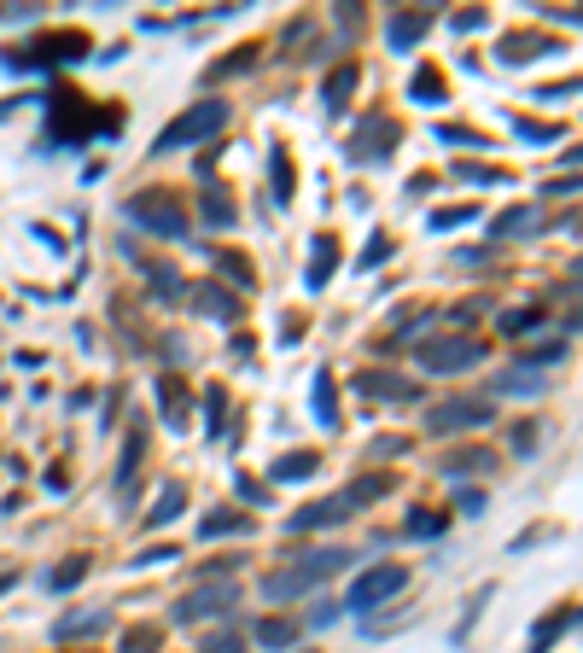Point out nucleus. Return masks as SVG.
<instances>
[{
  "instance_id": "56",
  "label": "nucleus",
  "mask_w": 583,
  "mask_h": 653,
  "mask_svg": "<svg viewBox=\"0 0 583 653\" xmlns=\"http://www.w3.org/2000/svg\"><path fill=\"white\" fill-rule=\"evenodd\" d=\"M298 653H315V648H298Z\"/></svg>"
},
{
  "instance_id": "25",
  "label": "nucleus",
  "mask_w": 583,
  "mask_h": 653,
  "mask_svg": "<svg viewBox=\"0 0 583 653\" xmlns=\"http://www.w3.org/2000/svg\"><path fill=\"white\" fill-rule=\"evenodd\" d=\"M228 531L240 537V531H251V519H245L240 508H210V514L199 519V537H228Z\"/></svg>"
},
{
  "instance_id": "50",
  "label": "nucleus",
  "mask_w": 583,
  "mask_h": 653,
  "mask_svg": "<svg viewBox=\"0 0 583 653\" xmlns=\"http://www.w3.org/2000/svg\"><path fill=\"white\" fill-rule=\"evenodd\" d=\"M339 619V601H315V613H309V624H333Z\"/></svg>"
},
{
  "instance_id": "9",
  "label": "nucleus",
  "mask_w": 583,
  "mask_h": 653,
  "mask_svg": "<svg viewBox=\"0 0 583 653\" xmlns=\"http://www.w3.org/2000/svg\"><path fill=\"white\" fill-rule=\"evenodd\" d=\"M53 111H59V123L47 129V146H70L76 135L94 129V111H82V94H53Z\"/></svg>"
},
{
  "instance_id": "7",
  "label": "nucleus",
  "mask_w": 583,
  "mask_h": 653,
  "mask_svg": "<svg viewBox=\"0 0 583 653\" xmlns=\"http://www.w3.org/2000/svg\"><path fill=\"white\" fill-rule=\"evenodd\" d=\"M409 589V566H368L356 584H350V613H368V607H385L391 595H403Z\"/></svg>"
},
{
  "instance_id": "6",
  "label": "nucleus",
  "mask_w": 583,
  "mask_h": 653,
  "mask_svg": "<svg viewBox=\"0 0 583 653\" xmlns=\"http://www.w3.org/2000/svg\"><path fill=\"white\" fill-rule=\"evenodd\" d=\"M490 397H444V403H432L426 409V432H438V438H449V432H473V426H490Z\"/></svg>"
},
{
  "instance_id": "12",
  "label": "nucleus",
  "mask_w": 583,
  "mask_h": 653,
  "mask_svg": "<svg viewBox=\"0 0 583 653\" xmlns=\"http://www.w3.org/2000/svg\"><path fill=\"white\" fill-rule=\"evenodd\" d=\"M344 514H350V502H344V496H327V502L298 508V514L286 519V531H292V537H304V531H327V525H339Z\"/></svg>"
},
{
  "instance_id": "51",
  "label": "nucleus",
  "mask_w": 583,
  "mask_h": 653,
  "mask_svg": "<svg viewBox=\"0 0 583 653\" xmlns=\"http://www.w3.org/2000/svg\"><path fill=\"white\" fill-rule=\"evenodd\" d=\"M455 30L467 35V30H484V12H455Z\"/></svg>"
},
{
  "instance_id": "52",
  "label": "nucleus",
  "mask_w": 583,
  "mask_h": 653,
  "mask_svg": "<svg viewBox=\"0 0 583 653\" xmlns=\"http://www.w3.org/2000/svg\"><path fill=\"white\" fill-rule=\"evenodd\" d=\"M240 496H245V502H269V490H263L257 479H240Z\"/></svg>"
},
{
  "instance_id": "8",
  "label": "nucleus",
  "mask_w": 583,
  "mask_h": 653,
  "mask_svg": "<svg viewBox=\"0 0 583 653\" xmlns=\"http://www.w3.org/2000/svg\"><path fill=\"white\" fill-rule=\"evenodd\" d=\"M391 146H397V123H391V117H368V123L350 135L344 158H350V164H385Z\"/></svg>"
},
{
  "instance_id": "34",
  "label": "nucleus",
  "mask_w": 583,
  "mask_h": 653,
  "mask_svg": "<svg viewBox=\"0 0 583 653\" xmlns=\"http://www.w3.org/2000/svg\"><path fill=\"white\" fill-rule=\"evenodd\" d=\"M385 490H391V473H368V479H356L350 490H344V502L362 508V502H374V496H385Z\"/></svg>"
},
{
  "instance_id": "19",
  "label": "nucleus",
  "mask_w": 583,
  "mask_h": 653,
  "mask_svg": "<svg viewBox=\"0 0 583 653\" xmlns=\"http://www.w3.org/2000/svg\"><path fill=\"white\" fill-rule=\"evenodd\" d=\"M444 473H449V479H479V473H496V449H484V444L455 449V455L444 461Z\"/></svg>"
},
{
  "instance_id": "27",
  "label": "nucleus",
  "mask_w": 583,
  "mask_h": 653,
  "mask_svg": "<svg viewBox=\"0 0 583 653\" xmlns=\"http://www.w3.org/2000/svg\"><path fill=\"white\" fill-rule=\"evenodd\" d=\"M82 578H88V560H82V554H70V560H59V566L47 572V589H53V595H70Z\"/></svg>"
},
{
  "instance_id": "37",
  "label": "nucleus",
  "mask_w": 583,
  "mask_h": 653,
  "mask_svg": "<svg viewBox=\"0 0 583 653\" xmlns=\"http://www.w3.org/2000/svg\"><path fill=\"white\" fill-rule=\"evenodd\" d=\"M269 175H275V199L286 205V199H292V187H298V170H292V158H286V152H275V158H269Z\"/></svg>"
},
{
  "instance_id": "31",
  "label": "nucleus",
  "mask_w": 583,
  "mask_h": 653,
  "mask_svg": "<svg viewBox=\"0 0 583 653\" xmlns=\"http://www.w3.org/2000/svg\"><path fill=\"white\" fill-rule=\"evenodd\" d=\"M409 94L420 105H444V76H438L432 65H420V70H414V82H409Z\"/></svg>"
},
{
  "instance_id": "20",
  "label": "nucleus",
  "mask_w": 583,
  "mask_h": 653,
  "mask_svg": "<svg viewBox=\"0 0 583 653\" xmlns=\"http://www.w3.org/2000/svg\"><path fill=\"white\" fill-rule=\"evenodd\" d=\"M333 269H339V245H333V234H315V257H309V269H304V286L321 292L333 280Z\"/></svg>"
},
{
  "instance_id": "22",
  "label": "nucleus",
  "mask_w": 583,
  "mask_h": 653,
  "mask_svg": "<svg viewBox=\"0 0 583 653\" xmlns=\"http://www.w3.org/2000/svg\"><path fill=\"white\" fill-rule=\"evenodd\" d=\"M543 216H537V205H514L502 210V216H490V240H514V234H531Z\"/></svg>"
},
{
  "instance_id": "15",
  "label": "nucleus",
  "mask_w": 583,
  "mask_h": 653,
  "mask_svg": "<svg viewBox=\"0 0 583 653\" xmlns=\"http://www.w3.org/2000/svg\"><path fill=\"white\" fill-rule=\"evenodd\" d=\"M187 304H193L199 315H216V321H234V315H240L234 292H228V286H216V280H199V286L187 292Z\"/></svg>"
},
{
  "instance_id": "5",
  "label": "nucleus",
  "mask_w": 583,
  "mask_h": 653,
  "mask_svg": "<svg viewBox=\"0 0 583 653\" xmlns=\"http://www.w3.org/2000/svg\"><path fill=\"white\" fill-rule=\"evenodd\" d=\"M222 613H240V584L222 578V584H193L181 601H175V619L193 624V619H222Z\"/></svg>"
},
{
  "instance_id": "35",
  "label": "nucleus",
  "mask_w": 583,
  "mask_h": 653,
  "mask_svg": "<svg viewBox=\"0 0 583 653\" xmlns=\"http://www.w3.org/2000/svg\"><path fill=\"white\" fill-rule=\"evenodd\" d=\"M146 280H152V298H181V275H175L170 263H140Z\"/></svg>"
},
{
  "instance_id": "2",
  "label": "nucleus",
  "mask_w": 583,
  "mask_h": 653,
  "mask_svg": "<svg viewBox=\"0 0 583 653\" xmlns=\"http://www.w3.org/2000/svg\"><path fill=\"white\" fill-rule=\"evenodd\" d=\"M123 210H129V222L152 228L158 240H187V205H181L175 187H146V193H135Z\"/></svg>"
},
{
  "instance_id": "10",
  "label": "nucleus",
  "mask_w": 583,
  "mask_h": 653,
  "mask_svg": "<svg viewBox=\"0 0 583 653\" xmlns=\"http://www.w3.org/2000/svg\"><path fill=\"white\" fill-rule=\"evenodd\" d=\"M543 53H560L543 30H508L502 35V47H496L502 65H531V59H543Z\"/></svg>"
},
{
  "instance_id": "38",
  "label": "nucleus",
  "mask_w": 583,
  "mask_h": 653,
  "mask_svg": "<svg viewBox=\"0 0 583 653\" xmlns=\"http://www.w3.org/2000/svg\"><path fill=\"white\" fill-rule=\"evenodd\" d=\"M444 525H449L444 514H432V508H414L403 531H409V537H444Z\"/></svg>"
},
{
  "instance_id": "26",
  "label": "nucleus",
  "mask_w": 583,
  "mask_h": 653,
  "mask_svg": "<svg viewBox=\"0 0 583 653\" xmlns=\"http://www.w3.org/2000/svg\"><path fill=\"white\" fill-rule=\"evenodd\" d=\"M309 403H315V420H321L327 432L339 426V391H333V374H315V397H309Z\"/></svg>"
},
{
  "instance_id": "17",
  "label": "nucleus",
  "mask_w": 583,
  "mask_h": 653,
  "mask_svg": "<svg viewBox=\"0 0 583 653\" xmlns=\"http://www.w3.org/2000/svg\"><path fill=\"white\" fill-rule=\"evenodd\" d=\"M321 473V455L315 449H286V455H275V467H269V479L275 484H304Z\"/></svg>"
},
{
  "instance_id": "23",
  "label": "nucleus",
  "mask_w": 583,
  "mask_h": 653,
  "mask_svg": "<svg viewBox=\"0 0 583 653\" xmlns=\"http://www.w3.org/2000/svg\"><path fill=\"white\" fill-rule=\"evenodd\" d=\"M572 624H578V607H560V613H549V619L531 630V648H525V653H549L554 642H560V636L572 630Z\"/></svg>"
},
{
  "instance_id": "49",
  "label": "nucleus",
  "mask_w": 583,
  "mask_h": 653,
  "mask_svg": "<svg viewBox=\"0 0 583 653\" xmlns=\"http://www.w3.org/2000/svg\"><path fill=\"white\" fill-rule=\"evenodd\" d=\"M572 94H578V76L560 82V88H537V100H572Z\"/></svg>"
},
{
  "instance_id": "11",
  "label": "nucleus",
  "mask_w": 583,
  "mask_h": 653,
  "mask_svg": "<svg viewBox=\"0 0 583 653\" xmlns=\"http://www.w3.org/2000/svg\"><path fill=\"white\" fill-rule=\"evenodd\" d=\"M158 409H164V420H170L175 432H187V420H193V391H187L181 374H158Z\"/></svg>"
},
{
  "instance_id": "1",
  "label": "nucleus",
  "mask_w": 583,
  "mask_h": 653,
  "mask_svg": "<svg viewBox=\"0 0 583 653\" xmlns=\"http://www.w3.org/2000/svg\"><path fill=\"white\" fill-rule=\"evenodd\" d=\"M350 560H356V554L339 549V543H333V549H309V554H298V566H286V572H269V578H263V595H269V601H298L304 589L327 584L333 572H344Z\"/></svg>"
},
{
  "instance_id": "47",
  "label": "nucleus",
  "mask_w": 583,
  "mask_h": 653,
  "mask_svg": "<svg viewBox=\"0 0 583 653\" xmlns=\"http://www.w3.org/2000/svg\"><path fill=\"white\" fill-rule=\"evenodd\" d=\"M175 554H181L175 543H158V549H140V554H135V566H164V560H175Z\"/></svg>"
},
{
  "instance_id": "54",
  "label": "nucleus",
  "mask_w": 583,
  "mask_h": 653,
  "mask_svg": "<svg viewBox=\"0 0 583 653\" xmlns=\"http://www.w3.org/2000/svg\"><path fill=\"white\" fill-rule=\"evenodd\" d=\"M12 584H18V572H0V595H6Z\"/></svg>"
},
{
  "instance_id": "29",
  "label": "nucleus",
  "mask_w": 583,
  "mask_h": 653,
  "mask_svg": "<svg viewBox=\"0 0 583 653\" xmlns=\"http://www.w3.org/2000/svg\"><path fill=\"white\" fill-rule=\"evenodd\" d=\"M257 642H263V648H292V642H298V619H263L257 624Z\"/></svg>"
},
{
  "instance_id": "33",
  "label": "nucleus",
  "mask_w": 583,
  "mask_h": 653,
  "mask_svg": "<svg viewBox=\"0 0 583 653\" xmlns=\"http://www.w3.org/2000/svg\"><path fill=\"white\" fill-rule=\"evenodd\" d=\"M467 222H479V205H473V199H467V205H444V210H432V234L467 228Z\"/></svg>"
},
{
  "instance_id": "46",
  "label": "nucleus",
  "mask_w": 583,
  "mask_h": 653,
  "mask_svg": "<svg viewBox=\"0 0 583 653\" xmlns=\"http://www.w3.org/2000/svg\"><path fill=\"white\" fill-rule=\"evenodd\" d=\"M385 257H391V240H374L368 251H362V257H356V269H362V275H374V269L385 263Z\"/></svg>"
},
{
  "instance_id": "53",
  "label": "nucleus",
  "mask_w": 583,
  "mask_h": 653,
  "mask_svg": "<svg viewBox=\"0 0 583 653\" xmlns=\"http://www.w3.org/2000/svg\"><path fill=\"white\" fill-rule=\"evenodd\" d=\"M461 514H484V496H479V490H461Z\"/></svg>"
},
{
  "instance_id": "40",
  "label": "nucleus",
  "mask_w": 583,
  "mask_h": 653,
  "mask_svg": "<svg viewBox=\"0 0 583 653\" xmlns=\"http://www.w3.org/2000/svg\"><path fill=\"white\" fill-rule=\"evenodd\" d=\"M205 222L210 228H234V205H228V199H222V193H205Z\"/></svg>"
},
{
  "instance_id": "30",
  "label": "nucleus",
  "mask_w": 583,
  "mask_h": 653,
  "mask_svg": "<svg viewBox=\"0 0 583 653\" xmlns=\"http://www.w3.org/2000/svg\"><path fill=\"white\" fill-rule=\"evenodd\" d=\"M140 455H146V438H129V444H123V461H117V496H123V502H129V484H135V467H140Z\"/></svg>"
},
{
  "instance_id": "39",
  "label": "nucleus",
  "mask_w": 583,
  "mask_h": 653,
  "mask_svg": "<svg viewBox=\"0 0 583 653\" xmlns=\"http://www.w3.org/2000/svg\"><path fill=\"white\" fill-rule=\"evenodd\" d=\"M455 175H461V181H479V187H490V181H508V170H496V164H473V158H461V164H455Z\"/></svg>"
},
{
  "instance_id": "16",
  "label": "nucleus",
  "mask_w": 583,
  "mask_h": 653,
  "mask_svg": "<svg viewBox=\"0 0 583 653\" xmlns=\"http://www.w3.org/2000/svg\"><path fill=\"white\" fill-rule=\"evenodd\" d=\"M362 397H385V403H409L420 385H409V379H397V374H379V368H368V374H356L350 379Z\"/></svg>"
},
{
  "instance_id": "28",
  "label": "nucleus",
  "mask_w": 583,
  "mask_h": 653,
  "mask_svg": "<svg viewBox=\"0 0 583 653\" xmlns=\"http://www.w3.org/2000/svg\"><path fill=\"white\" fill-rule=\"evenodd\" d=\"M164 648V630L158 624H135V630H123V642H117V653H158Z\"/></svg>"
},
{
  "instance_id": "44",
  "label": "nucleus",
  "mask_w": 583,
  "mask_h": 653,
  "mask_svg": "<svg viewBox=\"0 0 583 653\" xmlns=\"http://www.w3.org/2000/svg\"><path fill=\"white\" fill-rule=\"evenodd\" d=\"M216 263L240 280V286H257V275H251V263H245V257H234V251H216Z\"/></svg>"
},
{
  "instance_id": "18",
  "label": "nucleus",
  "mask_w": 583,
  "mask_h": 653,
  "mask_svg": "<svg viewBox=\"0 0 583 653\" xmlns=\"http://www.w3.org/2000/svg\"><path fill=\"white\" fill-rule=\"evenodd\" d=\"M105 630H111V619H105L100 607L94 613L82 607V613H65V619L53 624V642H82V636H105Z\"/></svg>"
},
{
  "instance_id": "4",
  "label": "nucleus",
  "mask_w": 583,
  "mask_h": 653,
  "mask_svg": "<svg viewBox=\"0 0 583 653\" xmlns=\"http://www.w3.org/2000/svg\"><path fill=\"white\" fill-rule=\"evenodd\" d=\"M484 362V339H467V333H438V339L420 344V368L426 374H467Z\"/></svg>"
},
{
  "instance_id": "48",
  "label": "nucleus",
  "mask_w": 583,
  "mask_h": 653,
  "mask_svg": "<svg viewBox=\"0 0 583 653\" xmlns=\"http://www.w3.org/2000/svg\"><path fill=\"white\" fill-rule=\"evenodd\" d=\"M531 426H537V420H525V426L514 432V449H519V455H531V449H537V432H531Z\"/></svg>"
},
{
  "instance_id": "45",
  "label": "nucleus",
  "mask_w": 583,
  "mask_h": 653,
  "mask_svg": "<svg viewBox=\"0 0 583 653\" xmlns=\"http://www.w3.org/2000/svg\"><path fill=\"white\" fill-rule=\"evenodd\" d=\"M205 653H245V636L240 630H216V636L205 642Z\"/></svg>"
},
{
  "instance_id": "14",
  "label": "nucleus",
  "mask_w": 583,
  "mask_h": 653,
  "mask_svg": "<svg viewBox=\"0 0 583 653\" xmlns=\"http://www.w3.org/2000/svg\"><path fill=\"white\" fill-rule=\"evenodd\" d=\"M426 30H432V12H391V18H385V41H391V53H409Z\"/></svg>"
},
{
  "instance_id": "36",
  "label": "nucleus",
  "mask_w": 583,
  "mask_h": 653,
  "mask_svg": "<svg viewBox=\"0 0 583 653\" xmlns=\"http://www.w3.org/2000/svg\"><path fill=\"white\" fill-rule=\"evenodd\" d=\"M531 327H543V304H525V310H508V315H502V333H508V339L531 333Z\"/></svg>"
},
{
  "instance_id": "32",
  "label": "nucleus",
  "mask_w": 583,
  "mask_h": 653,
  "mask_svg": "<svg viewBox=\"0 0 583 653\" xmlns=\"http://www.w3.org/2000/svg\"><path fill=\"white\" fill-rule=\"evenodd\" d=\"M205 426H210V438H228V391L222 385L205 391Z\"/></svg>"
},
{
  "instance_id": "41",
  "label": "nucleus",
  "mask_w": 583,
  "mask_h": 653,
  "mask_svg": "<svg viewBox=\"0 0 583 653\" xmlns=\"http://www.w3.org/2000/svg\"><path fill=\"white\" fill-rule=\"evenodd\" d=\"M514 123V135L525 140H560V123H537V117H508Z\"/></svg>"
},
{
  "instance_id": "42",
  "label": "nucleus",
  "mask_w": 583,
  "mask_h": 653,
  "mask_svg": "<svg viewBox=\"0 0 583 653\" xmlns=\"http://www.w3.org/2000/svg\"><path fill=\"white\" fill-rule=\"evenodd\" d=\"M251 53H257V47H240V53H234V59H216V65L205 70L210 82H222V76H240L245 65H251Z\"/></svg>"
},
{
  "instance_id": "43",
  "label": "nucleus",
  "mask_w": 583,
  "mask_h": 653,
  "mask_svg": "<svg viewBox=\"0 0 583 653\" xmlns=\"http://www.w3.org/2000/svg\"><path fill=\"white\" fill-rule=\"evenodd\" d=\"M438 140H449V146H467V152H473V146H484L479 129H461V123H438Z\"/></svg>"
},
{
  "instance_id": "21",
  "label": "nucleus",
  "mask_w": 583,
  "mask_h": 653,
  "mask_svg": "<svg viewBox=\"0 0 583 653\" xmlns=\"http://www.w3.org/2000/svg\"><path fill=\"white\" fill-rule=\"evenodd\" d=\"M181 508H187V484H164V490H158V502L140 514V525H146V531H164Z\"/></svg>"
},
{
  "instance_id": "13",
  "label": "nucleus",
  "mask_w": 583,
  "mask_h": 653,
  "mask_svg": "<svg viewBox=\"0 0 583 653\" xmlns=\"http://www.w3.org/2000/svg\"><path fill=\"white\" fill-rule=\"evenodd\" d=\"M356 82H362V65H356V59L333 65V70H327V82H321V105H327V111H344L350 94H356Z\"/></svg>"
},
{
  "instance_id": "55",
  "label": "nucleus",
  "mask_w": 583,
  "mask_h": 653,
  "mask_svg": "<svg viewBox=\"0 0 583 653\" xmlns=\"http://www.w3.org/2000/svg\"><path fill=\"white\" fill-rule=\"evenodd\" d=\"M0 117H12V100H0Z\"/></svg>"
},
{
  "instance_id": "24",
  "label": "nucleus",
  "mask_w": 583,
  "mask_h": 653,
  "mask_svg": "<svg viewBox=\"0 0 583 653\" xmlns=\"http://www.w3.org/2000/svg\"><path fill=\"white\" fill-rule=\"evenodd\" d=\"M543 385H549V379L537 374V368H519V362L496 379V391H502V397H543Z\"/></svg>"
},
{
  "instance_id": "3",
  "label": "nucleus",
  "mask_w": 583,
  "mask_h": 653,
  "mask_svg": "<svg viewBox=\"0 0 583 653\" xmlns=\"http://www.w3.org/2000/svg\"><path fill=\"white\" fill-rule=\"evenodd\" d=\"M222 123H228V105H222V100H199V105H187L175 123H164V135L152 140V152H181V146H199V140H210Z\"/></svg>"
}]
</instances>
